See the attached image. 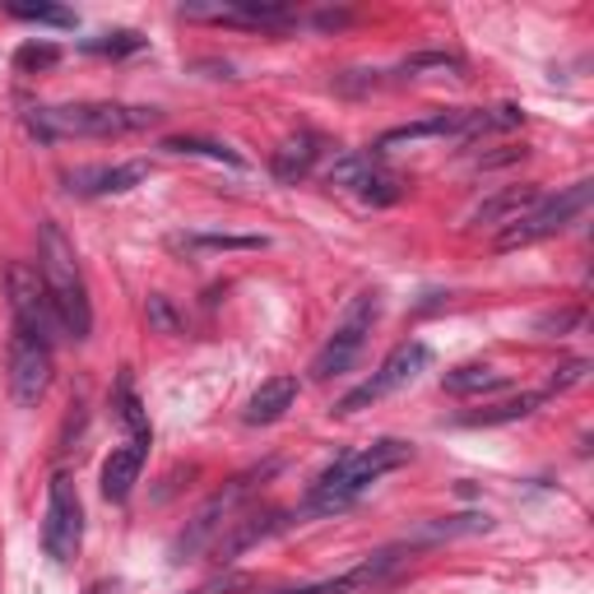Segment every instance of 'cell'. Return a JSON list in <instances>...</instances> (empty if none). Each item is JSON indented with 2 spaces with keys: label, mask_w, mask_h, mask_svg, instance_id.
<instances>
[{
  "label": "cell",
  "mask_w": 594,
  "mask_h": 594,
  "mask_svg": "<svg viewBox=\"0 0 594 594\" xmlns=\"http://www.w3.org/2000/svg\"><path fill=\"white\" fill-rule=\"evenodd\" d=\"M409 460H413V446L400 442V437H381L372 446L334 455V460L311 479L302 506H297V516H340V511H349L376 479H386L390 469H400Z\"/></svg>",
  "instance_id": "cell-1"
},
{
  "label": "cell",
  "mask_w": 594,
  "mask_h": 594,
  "mask_svg": "<svg viewBox=\"0 0 594 594\" xmlns=\"http://www.w3.org/2000/svg\"><path fill=\"white\" fill-rule=\"evenodd\" d=\"M163 107H130V103H61V107H33L28 130L33 140H116V135H140L163 126Z\"/></svg>",
  "instance_id": "cell-2"
},
{
  "label": "cell",
  "mask_w": 594,
  "mask_h": 594,
  "mask_svg": "<svg viewBox=\"0 0 594 594\" xmlns=\"http://www.w3.org/2000/svg\"><path fill=\"white\" fill-rule=\"evenodd\" d=\"M37 274H43V284H47L61 334H70L75 344H84L93 330V302H89V284H84V270H79V255L56 219L37 224Z\"/></svg>",
  "instance_id": "cell-3"
},
{
  "label": "cell",
  "mask_w": 594,
  "mask_h": 594,
  "mask_svg": "<svg viewBox=\"0 0 594 594\" xmlns=\"http://www.w3.org/2000/svg\"><path fill=\"white\" fill-rule=\"evenodd\" d=\"M376 321H381V293L367 288V293H358V297L349 302L344 321L330 330L325 349L311 358V381H334V376H344L353 363H358L363 349H367V340H372V325H376Z\"/></svg>",
  "instance_id": "cell-4"
},
{
  "label": "cell",
  "mask_w": 594,
  "mask_h": 594,
  "mask_svg": "<svg viewBox=\"0 0 594 594\" xmlns=\"http://www.w3.org/2000/svg\"><path fill=\"white\" fill-rule=\"evenodd\" d=\"M590 201H594V182H576L558 195H544L529 214H521L516 224L498 232V251H521V247L544 242V237H558L562 228H571L590 209Z\"/></svg>",
  "instance_id": "cell-5"
},
{
  "label": "cell",
  "mask_w": 594,
  "mask_h": 594,
  "mask_svg": "<svg viewBox=\"0 0 594 594\" xmlns=\"http://www.w3.org/2000/svg\"><path fill=\"white\" fill-rule=\"evenodd\" d=\"M432 367V344H423V340H409V344H395L390 353H386V363L376 367L367 381L358 386V390H349L340 404H334V413L340 419H349V413H363V409H372L376 400H386V395H395V390H404V386H413L419 376Z\"/></svg>",
  "instance_id": "cell-6"
},
{
  "label": "cell",
  "mask_w": 594,
  "mask_h": 594,
  "mask_svg": "<svg viewBox=\"0 0 594 594\" xmlns=\"http://www.w3.org/2000/svg\"><path fill=\"white\" fill-rule=\"evenodd\" d=\"M84 544V502L70 473H56L47 488V521H43V548L56 567H70Z\"/></svg>",
  "instance_id": "cell-7"
},
{
  "label": "cell",
  "mask_w": 594,
  "mask_h": 594,
  "mask_svg": "<svg viewBox=\"0 0 594 594\" xmlns=\"http://www.w3.org/2000/svg\"><path fill=\"white\" fill-rule=\"evenodd\" d=\"M5 288H10V307H14V330L56 344L61 321H56V311H52V297H47V284H43V274H37V265L14 261L5 270Z\"/></svg>",
  "instance_id": "cell-8"
},
{
  "label": "cell",
  "mask_w": 594,
  "mask_h": 594,
  "mask_svg": "<svg viewBox=\"0 0 594 594\" xmlns=\"http://www.w3.org/2000/svg\"><path fill=\"white\" fill-rule=\"evenodd\" d=\"M265 473H274V465H270V469H261V473H247V479H232L224 492H214V498H209L201 511H195V521L186 525V534L176 539V548H172V552H176V562L195 558L201 548H214V539H219V534L232 525L237 502H242L247 492H251V483H255V479H265Z\"/></svg>",
  "instance_id": "cell-9"
},
{
  "label": "cell",
  "mask_w": 594,
  "mask_h": 594,
  "mask_svg": "<svg viewBox=\"0 0 594 594\" xmlns=\"http://www.w3.org/2000/svg\"><path fill=\"white\" fill-rule=\"evenodd\" d=\"M47 386H52V344L37 340V334L14 330L10 334V390H14V400L24 409H33L47 395Z\"/></svg>",
  "instance_id": "cell-10"
},
{
  "label": "cell",
  "mask_w": 594,
  "mask_h": 594,
  "mask_svg": "<svg viewBox=\"0 0 594 594\" xmlns=\"http://www.w3.org/2000/svg\"><path fill=\"white\" fill-rule=\"evenodd\" d=\"M404 548H381V552H372V558H363L358 567H349L340 571V576H330V581H316V585H297V590H274V594H363L372 585H381L395 567L404 562Z\"/></svg>",
  "instance_id": "cell-11"
},
{
  "label": "cell",
  "mask_w": 594,
  "mask_h": 594,
  "mask_svg": "<svg viewBox=\"0 0 594 594\" xmlns=\"http://www.w3.org/2000/svg\"><path fill=\"white\" fill-rule=\"evenodd\" d=\"M149 176V163H98V168H70L61 182L70 195H126Z\"/></svg>",
  "instance_id": "cell-12"
},
{
  "label": "cell",
  "mask_w": 594,
  "mask_h": 594,
  "mask_svg": "<svg viewBox=\"0 0 594 594\" xmlns=\"http://www.w3.org/2000/svg\"><path fill=\"white\" fill-rule=\"evenodd\" d=\"M293 521H288V511H251V516H237L219 539H214V558L219 562H237L247 548H255V544H265L270 534H279V529H288Z\"/></svg>",
  "instance_id": "cell-13"
},
{
  "label": "cell",
  "mask_w": 594,
  "mask_h": 594,
  "mask_svg": "<svg viewBox=\"0 0 594 594\" xmlns=\"http://www.w3.org/2000/svg\"><path fill=\"white\" fill-rule=\"evenodd\" d=\"M539 201H544L539 186H502V191L483 195V201L469 209L465 224H469V228H511V224L521 219V214H529Z\"/></svg>",
  "instance_id": "cell-14"
},
{
  "label": "cell",
  "mask_w": 594,
  "mask_h": 594,
  "mask_svg": "<svg viewBox=\"0 0 594 594\" xmlns=\"http://www.w3.org/2000/svg\"><path fill=\"white\" fill-rule=\"evenodd\" d=\"M460 126H465V107H446V112H432L423 122H409V126H395L381 135L376 149H395V145H419V140H460Z\"/></svg>",
  "instance_id": "cell-15"
},
{
  "label": "cell",
  "mask_w": 594,
  "mask_h": 594,
  "mask_svg": "<svg viewBox=\"0 0 594 594\" xmlns=\"http://www.w3.org/2000/svg\"><path fill=\"white\" fill-rule=\"evenodd\" d=\"M297 376L293 372H284V376H270V381H261V390L251 395V404H247V413L242 419L251 423V427H270V423H279L284 413L293 409V400H297Z\"/></svg>",
  "instance_id": "cell-16"
},
{
  "label": "cell",
  "mask_w": 594,
  "mask_h": 594,
  "mask_svg": "<svg viewBox=\"0 0 594 594\" xmlns=\"http://www.w3.org/2000/svg\"><path fill=\"white\" fill-rule=\"evenodd\" d=\"M145 455H149V446H140V442H126L107 455V465H103V498L107 502H126L135 492V483H140V473H145Z\"/></svg>",
  "instance_id": "cell-17"
},
{
  "label": "cell",
  "mask_w": 594,
  "mask_h": 594,
  "mask_svg": "<svg viewBox=\"0 0 594 594\" xmlns=\"http://www.w3.org/2000/svg\"><path fill=\"white\" fill-rule=\"evenodd\" d=\"M525 126V112L516 103H502V107H465V126H460V145H473L483 135H506V130H521Z\"/></svg>",
  "instance_id": "cell-18"
},
{
  "label": "cell",
  "mask_w": 594,
  "mask_h": 594,
  "mask_svg": "<svg viewBox=\"0 0 594 594\" xmlns=\"http://www.w3.org/2000/svg\"><path fill=\"white\" fill-rule=\"evenodd\" d=\"M316 153H321V140H316L311 130L293 135V140L274 153V182H284V186L302 182V176L311 172V163H316Z\"/></svg>",
  "instance_id": "cell-19"
},
{
  "label": "cell",
  "mask_w": 594,
  "mask_h": 594,
  "mask_svg": "<svg viewBox=\"0 0 594 594\" xmlns=\"http://www.w3.org/2000/svg\"><path fill=\"white\" fill-rule=\"evenodd\" d=\"M544 400H548V390H525V395H516V400H502V404H488V409H479V413H465V427H502V423H521V419H529L534 409H544Z\"/></svg>",
  "instance_id": "cell-20"
},
{
  "label": "cell",
  "mask_w": 594,
  "mask_h": 594,
  "mask_svg": "<svg viewBox=\"0 0 594 594\" xmlns=\"http://www.w3.org/2000/svg\"><path fill=\"white\" fill-rule=\"evenodd\" d=\"M376 168H381V149H353V153H340V158H334L325 176H330V186H344V191L358 195L363 182H367Z\"/></svg>",
  "instance_id": "cell-21"
},
{
  "label": "cell",
  "mask_w": 594,
  "mask_h": 594,
  "mask_svg": "<svg viewBox=\"0 0 594 594\" xmlns=\"http://www.w3.org/2000/svg\"><path fill=\"white\" fill-rule=\"evenodd\" d=\"M442 386L450 390V395H492V390H502L506 386V376L498 372V367H488V363H465V367H450L446 376H442Z\"/></svg>",
  "instance_id": "cell-22"
},
{
  "label": "cell",
  "mask_w": 594,
  "mask_h": 594,
  "mask_svg": "<svg viewBox=\"0 0 594 594\" xmlns=\"http://www.w3.org/2000/svg\"><path fill=\"white\" fill-rule=\"evenodd\" d=\"M168 153H186V158H209V163H224V168H247V158L219 145V140H205V135H168L163 140Z\"/></svg>",
  "instance_id": "cell-23"
},
{
  "label": "cell",
  "mask_w": 594,
  "mask_h": 594,
  "mask_svg": "<svg viewBox=\"0 0 594 594\" xmlns=\"http://www.w3.org/2000/svg\"><path fill=\"white\" fill-rule=\"evenodd\" d=\"M483 529H492V516L469 511V516H446V521H432L423 529H413L409 544H442V539H460V534H483Z\"/></svg>",
  "instance_id": "cell-24"
},
{
  "label": "cell",
  "mask_w": 594,
  "mask_h": 594,
  "mask_svg": "<svg viewBox=\"0 0 594 594\" xmlns=\"http://www.w3.org/2000/svg\"><path fill=\"white\" fill-rule=\"evenodd\" d=\"M116 413H122V423L130 427V442H140V446H149V442H153V432H149V419H145L140 395L130 390V376H122V381H116Z\"/></svg>",
  "instance_id": "cell-25"
},
{
  "label": "cell",
  "mask_w": 594,
  "mask_h": 594,
  "mask_svg": "<svg viewBox=\"0 0 594 594\" xmlns=\"http://www.w3.org/2000/svg\"><path fill=\"white\" fill-rule=\"evenodd\" d=\"M172 247L186 251H261L265 237H232V232H191V237H172Z\"/></svg>",
  "instance_id": "cell-26"
},
{
  "label": "cell",
  "mask_w": 594,
  "mask_h": 594,
  "mask_svg": "<svg viewBox=\"0 0 594 594\" xmlns=\"http://www.w3.org/2000/svg\"><path fill=\"white\" fill-rule=\"evenodd\" d=\"M145 47L149 43L135 28H112V33H98V37H84V43H79V52H89V56H135Z\"/></svg>",
  "instance_id": "cell-27"
},
{
  "label": "cell",
  "mask_w": 594,
  "mask_h": 594,
  "mask_svg": "<svg viewBox=\"0 0 594 594\" xmlns=\"http://www.w3.org/2000/svg\"><path fill=\"white\" fill-rule=\"evenodd\" d=\"M363 201L367 205H395V201H400V195H404V182H400V176H395L386 163L381 168H376L372 176H367V182H363Z\"/></svg>",
  "instance_id": "cell-28"
},
{
  "label": "cell",
  "mask_w": 594,
  "mask_h": 594,
  "mask_svg": "<svg viewBox=\"0 0 594 594\" xmlns=\"http://www.w3.org/2000/svg\"><path fill=\"white\" fill-rule=\"evenodd\" d=\"M400 70H404V75L437 70V75H460V79H465V61H460V56H450V52H419V56H409Z\"/></svg>",
  "instance_id": "cell-29"
},
{
  "label": "cell",
  "mask_w": 594,
  "mask_h": 594,
  "mask_svg": "<svg viewBox=\"0 0 594 594\" xmlns=\"http://www.w3.org/2000/svg\"><path fill=\"white\" fill-rule=\"evenodd\" d=\"M56 61H61V47L56 43H24L14 52V66L24 75H37V70H52Z\"/></svg>",
  "instance_id": "cell-30"
},
{
  "label": "cell",
  "mask_w": 594,
  "mask_h": 594,
  "mask_svg": "<svg viewBox=\"0 0 594 594\" xmlns=\"http://www.w3.org/2000/svg\"><path fill=\"white\" fill-rule=\"evenodd\" d=\"M14 19L24 24H52V28H75V14L70 10H56V5H10Z\"/></svg>",
  "instance_id": "cell-31"
},
{
  "label": "cell",
  "mask_w": 594,
  "mask_h": 594,
  "mask_svg": "<svg viewBox=\"0 0 594 594\" xmlns=\"http://www.w3.org/2000/svg\"><path fill=\"white\" fill-rule=\"evenodd\" d=\"M585 376H590V358H571L567 367L552 372V386H548V395H562V390H571V386H581Z\"/></svg>",
  "instance_id": "cell-32"
},
{
  "label": "cell",
  "mask_w": 594,
  "mask_h": 594,
  "mask_svg": "<svg viewBox=\"0 0 594 594\" xmlns=\"http://www.w3.org/2000/svg\"><path fill=\"white\" fill-rule=\"evenodd\" d=\"M149 325H158V330H163V334H176V330H182V316H176L172 307H168V297H149Z\"/></svg>",
  "instance_id": "cell-33"
},
{
  "label": "cell",
  "mask_w": 594,
  "mask_h": 594,
  "mask_svg": "<svg viewBox=\"0 0 594 594\" xmlns=\"http://www.w3.org/2000/svg\"><path fill=\"white\" fill-rule=\"evenodd\" d=\"M585 321V316L571 307V311H552V316H539V330H558V334H567V330H576Z\"/></svg>",
  "instance_id": "cell-34"
},
{
  "label": "cell",
  "mask_w": 594,
  "mask_h": 594,
  "mask_svg": "<svg viewBox=\"0 0 594 594\" xmlns=\"http://www.w3.org/2000/svg\"><path fill=\"white\" fill-rule=\"evenodd\" d=\"M251 581L247 576H219V581H209V585H201L195 594H228V590H247Z\"/></svg>",
  "instance_id": "cell-35"
},
{
  "label": "cell",
  "mask_w": 594,
  "mask_h": 594,
  "mask_svg": "<svg viewBox=\"0 0 594 594\" xmlns=\"http://www.w3.org/2000/svg\"><path fill=\"white\" fill-rule=\"evenodd\" d=\"M84 594H122V581H116V576H103V581H93Z\"/></svg>",
  "instance_id": "cell-36"
}]
</instances>
